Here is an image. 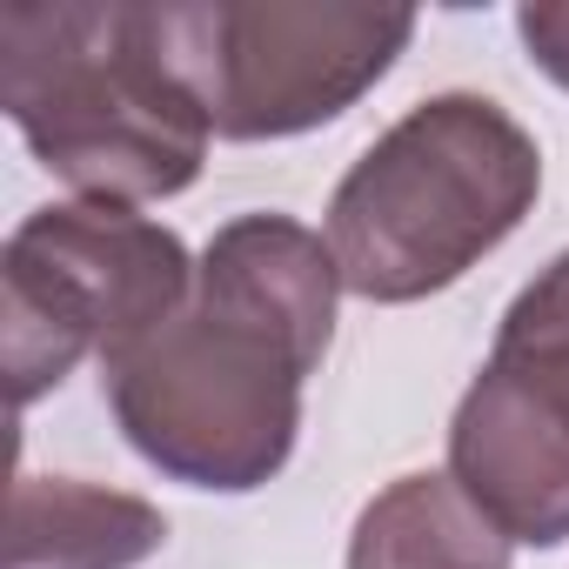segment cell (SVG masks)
<instances>
[{
    "label": "cell",
    "mask_w": 569,
    "mask_h": 569,
    "mask_svg": "<svg viewBox=\"0 0 569 569\" xmlns=\"http://www.w3.org/2000/svg\"><path fill=\"white\" fill-rule=\"evenodd\" d=\"M161 48L228 141H281L362 101L416 34L409 8H154Z\"/></svg>",
    "instance_id": "5"
},
{
    "label": "cell",
    "mask_w": 569,
    "mask_h": 569,
    "mask_svg": "<svg viewBox=\"0 0 569 569\" xmlns=\"http://www.w3.org/2000/svg\"><path fill=\"white\" fill-rule=\"evenodd\" d=\"M349 569H509V536L456 476H402L356 516Z\"/></svg>",
    "instance_id": "7"
},
{
    "label": "cell",
    "mask_w": 569,
    "mask_h": 569,
    "mask_svg": "<svg viewBox=\"0 0 569 569\" xmlns=\"http://www.w3.org/2000/svg\"><path fill=\"white\" fill-rule=\"evenodd\" d=\"M0 108L81 201H168L208 161V114L154 8H0Z\"/></svg>",
    "instance_id": "2"
},
{
    "label": "cell",
    "mask_w": 569,
    "mask_h": 569,
    "mask_svg": "<svg viewBox=\"0 0 569 569\" xmlns=\"http://www.w3.org/2000/svg\"><path fill=\"white\" fill-rule=\"evenodd\" d=\"M0 296H8V376L14 402L61 389L81 356H128L141 336H154L188 296L194 261L188 248L114 201H61L34 208L8 234L0 261Z\"/></svg>",
    "instance_id": "4"
},
{
    "label": "cell",
    "mask_w": 569,
    "mask_h": 569,
    "mask_svg": "<svg viewBox=\"0 0 569 569\" xmlns=\"http://www.w3.org/2000/svg\"><path fill=\"white\" fill-rule=\"evenodd\" d=\"M168 542V516L81 476H14L8 569H134Z\"/></svg>",
    "instance_id": "6"
},
{
    "label": "cell",
    "mask_w": 569,
    "mask_h": 569,
    "mask_svg": "<svg viewBox=\"0 0 569 569\" xmlns=\"http://www.w3.org/2000/svg\"><path fill=\"white\" fill-rule=\"evenodd\" d=\"M542 154L482 94L409 108L336 188L329 254L362 302H422L462 281L536 208Z\"/></svg>",
    "instance_id": "3"
},
{
    "label": "cell",
    "mask_w": 569,
    "mask_h": 569,
    "mask_svg": "<svg viewBox=\"0 0 569 569\" xmlns=\"http://www.w3.org/2000/svg\"><path fill=\"white\" fill-rule=\"evenodd\" d=\"M482 369L549 436V449L562 462V482H569V254H556L529 289L509 302V316H502L496 349H489Z\"/></svg>",
    "instance_id": "8"
},
{
    "label": "cell",
    "mask_w": 569,
    "mask_h": 569,
    "mask_svg": "<svg viewBox=\"0 0 569 569\" xmlns=\"http://www.w3.org/2000/svg\"><path fill=\"white\" fill-rule=\"evenodd\" d=\"M516 34L529 48V61L569 88V0H542V8H522L516 14Z\"/></svg>",
    "instance_id": "9"
},
{
    "label": "cell",
    "mask_w": 569,
    "mask_h": 569,
    "mask_svg": "<svg viewBox=\"0 0 569 569\" xmlns=\"http://www.w3.org/2000/svg\"><path fill=\"white\" fill-rule=\"evenodd\" d=\"M342 268L289 214H241L194 261V296L101 369L121 436L174 482L261 489L296 449L302 382L336 336Z\"/></svg>",
    "instance_id": "1"
}]
</instances>
